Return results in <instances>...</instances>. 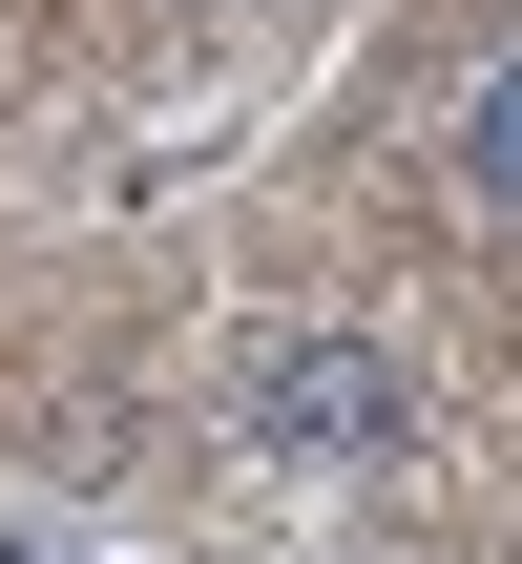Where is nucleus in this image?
Segmentation results:
<instances>
[{
  "mask_svg": "<svg viewBox=\"0 0 522 564\" xmlns=\"http://www.w3.org/2000/svg\"><path fill=\"white\" fill-rule=\"evenodd\" d=\"M230 460H272V481H398V460H418L398 335H356V314L251 335V356H230Z\"/></svg>",
  "mask_w": 522,
  "mask_h": 564,
  "instance_id": "1",
  "label": "nucleus"
},
{
  "mask_svg": "<svg viewBox=\"0 0 522 564\" xmlns=\"http://www.w3.org/2000/svg\"><path fill=\"white\" fill-rule=\"evenodd\" d=\"M460 188H481V209L522 230V42L481 63V84H460Z\"/></svg>",
  "mask_w": 522,
  "mask_h": 564,
  "instance_id": "2",
  "label": "nucleus"
},
{
  "mask_svg": "<svg viewBox=\"0 0 522 564\" xmlns=\"http://www.w3.org/2000/svg\"><path fill=\"white\" fill-rule=\"evenodd\" d=\"M0 564H105V544H42V523H0Z\"/></svg>",
  "mask_w": 522,
  "mask_h": 564,
  "instance_id": "3",
  "label": "nucleus"
}]
</instances>
